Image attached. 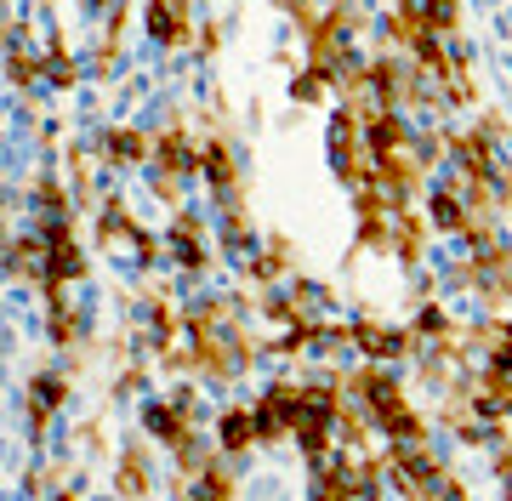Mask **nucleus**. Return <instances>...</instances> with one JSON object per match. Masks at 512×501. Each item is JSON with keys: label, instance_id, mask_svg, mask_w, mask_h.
<instances>
[{"label": "nucleus", "instance_id": "nucleus-1", "mask_svg": "<svg viewBox=\"0 0 512 501\" xmlns=\"http://www.w3.org/2000/svg\"><path fill=\"white\" fill-rule=\"evenodd\" d=\"M348 342L365 353L370 365H399L404 353L416 348V331H399V325H382V319H359V325H348Z\"/></svg>", "mask_w": 512, "mask_h": 501}, {"label": "nucleus", "instance_id": "nucleus-2", "mask_svg": "<svg viewBox=\"0 0 512 501\" xmlns=\"http://www.w3.org/2000/svg\"><path fill=\"white\" fill-rule=\"evenodd\" d=\"M69 405V376L63 371H35L29 376V427H46L57 416V410Z\"/></svg>", "mask_w": 512, "mask_h": 501}, {"label": "nucleus", "instance_id": "nucleus-3", "mask_svg": "<svg viewBox=\"0 0 512 501\" xmlns=\"http://www.w3.org/2000/svg\"><path fill=\"white\" fill-rule=\"evenodd\" d=\"M217 445L222 456H245L251 445H262V433H256V405H228L217 416Z\"/></svg>", "mask_w": 512, "mask_h": 501}, {"label": "nucleus", "instance_id": "nucleus-4", "mask_svg": "<svg viewBox=\"0 0 512 501\" xmlns=\"http://www.w3.org/2000/svg\"><path fill=\"white\" fill-rule=\"evenodd\" d=\"M427 211H433V228H444V234H467V228H473L456 194H433V200H427Z\"/></svg>", "mask_w": 512, "mask_h": 501}, {"label": "nucleus", "instance_id": "nucleus-5", "mask_svg": "<svg viewBox=\"0 0 512 501\" xmlns=\"http://www.w3.org/2000/svg\"><path fill=\"white\" fill-rule=\"evenodd\" d=\"M52 342H80V314L52 308Z\"/></svg>", "mask_w": 512, "mask_h": 501}]
</instances>
